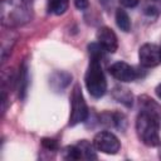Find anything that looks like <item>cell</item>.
Returning a JSON list of instances; mask_svg holds the SVG:
<instances>
[{
    "label": "cell",
    "instance_id": "cell-1",
    "mask_svg": "<svg viewBox=\"0 0 161 161\" xmlns=\"http://www.w3.org/2000/svg\"><path fill=\"white\" fill-rule=\"evenodd\" d=\"M33 0H1V23L6 28H18L33 18Z\"/></svg>",
    "mask_w": 161,
    "mask_h": 161
},
{
    "label": "cell",
    "instance_id": "cell-2",
    "mask_svg": "<svg viewBox=\"0 0 161 161\" xmlns=\"http://www.w3.org/2000/svg\"><path fill=\"white\" fill-rule=\"evenodd\" d=\"M136 131L140 140L146 146H158L160 145V118L141 111L136 119Z\"/></svg>",
    "mask_w": 161,
    "mask_h": 161
},
{
    "label": "cell",
    "instance_id": "cell-3",
    "mask_svg": "<svg viewBox=\"0 0 161 161\" xmlns=\"http://www.w3.org/2000/svg\"><path fill=\"white\" fill-rule=\"evenodd\" d=\"M89 65L86 72V87L91 96L94 98L102 97L107 91V80L104 73L102 70L101 59L102 57L98 55H89Z\"/></svg>",
    "mask_w": 161,
    "mask_h": 161
},
{
    "label": "cell",
    "instance_id": "cell-4",
    "mask_svg": "<svg viewBox=\"0 0 161 161\" xmlns=\"http://www.w3.org/2000/svg\"><path fill=\"white\" fill-rule=\"evenodd\" d=\"M72 109L69 117V125L75 126L80 122H84L88 117V107L83 98L79 86H75L72 92Z\"/></svg>",
    "mask_w": 161,
    "mask_h": 161
},
{
    "label": "cell",
    "instance_id": "cell-5",
    "mask_svg": "<svg viewBox=\"0 0 161 161\" xmlns=\"http://www.w3.org/2000/svg\"><path fill=\"white\" fill-rule=\"evenodd\" d=\"M93 145L98 151H101L103 153H107V155L117 153L119 151V147H121V143H119L118 138L112 132H108V131L98 132L94 136Z\"/></svg>",
    "mask_w": 161,
    "mask_h": 161
},
{
    "label": "cell",
    "instance_id": "cell-6",
    "mask_svg": "<svg viewBox=\"0 0 161 161\" xmlns=\"http://www.w3.org/2000/svg\"><path fill=\"white\" fill-rule=\"evenodd\" d=\"M138 59H140L141 65L145 68L156 67L161 62L160 47H157L156 44H151V43L143 44L138 50Z\"/></svg>",
    "mask_w": 161,
    "mask_h": 161
},
{
    "label": "cell",
    "instance_id": "cell-7",
    "mask_svg": "<svg viewBox=\"0 0 161 161\" xmlns=\"http://www.w3.org/2000/svg\"><path fill=\"white\" fill-rule=\"evenodd\" d=\"M109 73L113 78L121 82H132L138 77L137 70L125 62H116L112 64L109 67Z\"/></svg>",
    "mask_w": 161,
    "mask_h": 161
},
{
    "label": "cell",
    "instance_id": "cell-8",
    "mask_svg": "<svg viewBox=\"0 0 161 161\" xmlns=\"http://www.w3.org/2000/svg\"><path fill=\"white\" fill-rule=\"evenodd\" d=\"M97 40L98 44L103 48L104 52L114 53L118 48V40L114 31L107 26H102L97 31Z\"/></svg>",
    "mask_w": 161,
    "mask_h": 161
},
{
    "label": "cell",
    "instance_id": "cell-9",
    "mask_svg": "<svg viewBox=\"0 0 161 161\" xmlns=\"http://www.w3.org/2000/svg\"><path fill=\"white\" fill-rule=\"evenodd\" d=\"M140 104L142 107L141 111H145L147 113H151V114L161 118V106H158L153 99H151L148 97H142Z\"/></svg>",
    "mask_w": 161,
    "mask_h": 161
},
{
    "label": "cell",
    "instance_id": "cell-10",
    "mask_svg": "<svg viewBox=\"0 0 161 161\" xmlns=\"http://www.w3.org/2000/svg\"><path fill=\"white\" fill-rule=\"evenodd\" d=\"M69 0H48V10L52 14L60 15L68 9Z\"/></svg>",
    "mask_w": 161,
    "mask_h": 161
},
{
    "label": "cell",
    "instance_id": "cell-11",
    "mask_svg": "<svg viewBox=\"0 0 161 161\" xmlns=\"http://www.w3.org/2000/svg\"><path fill=\"white\" fill-rule=\"evenodd\" d=\"M116 23L117 26L123 31H130L131 29V20L128 14L123 9H117L116 11Z\"/></svg>",
    "mask_w": 161,
    "mask_h": 161
},
{
    "label": "cell",
    "instance_id": "cell-12",
    "mask_svg": "<svg viewBox=\"0 0 161 161\" xmlns=\"http://www.w3.org/2000/svg\"><path fill=\"white\" fill-rule=\"evenodd\" d=\"M143 13L148 16H157L161 14V0H146L143 4Z\"/></svg>",
    "mask_w": 161,
    "mask_h": 161
},
{
    "label": "cell",
    "instance_id": "cell-13",
    "mask_svg": "<svg viewBox=\"0 0 161 161\" xmlns=\"http://www.w3.org/2000/svg\"><path fill=\"white\" fill-rule=\"evenodd\" d=\"M77 146L79 147V150L82 152V158H86V160H96L97 158V155L94 153L93 147L88 141L82 140Z\"/></svg>",
    "mask_w": 161,
    "mask_h": 161
},
{
    "label": "cell",
    "instance_id": "cell-14",
    "mask_svg": "<svg viewBox=\"0 0 161 161\" xmlns=\"http://www.w3.org/2000/svg\"><path fill=\"white\" fill-rule=\"evenodd\" d=\"M63 157L67 160H79L82 158V152L78 146H68L63 151Z\"/></svg>",
    "mask_w": 161,
    "mask_h": 161
},
{
    "label": "cell",
    "instance_id": "cell-15",
    "mask_svg": "<svg viewBox=\"0 0 161 161\" xmlns=\"http://www.w3.org/2000/svg\"><path fill=\"white\" fill-rule=\"evenodd\" d=\"M114 97L118 99V102L125 103L126 106H131L132 104V94L128 92V89H116L114 91Z\"/></svg>",
    "mask_w": 161,
    "mask_h": 161
},
{
    "label": "cell",
    "instance_id": "cell-16",
    "mask_svg": "<svg viewBox=\"0 0 161 161\" xmlns=\"http://www.w3.org/2000/svg\"><path fill=\"white\" fill-rule=\"evenodd\" d=\"M28 69L25 68V65L21 67L20 69V77H19V83H20V97H24L25 96V92H26V84H28Z\"/></svg>",
    "mask_w": 161,
    "mask_h": 161
},
{
    "label": "cell",
    "instance_id": "cell-17",
    "mask_svg": "<svg viewBox=\"0 0 161 161\" xmlns=\"http://www.w3.org/2000/svg\"><path fill=\"white\" fill-rule=\"evenodd\" d=\"M42 143H43V146H44L47 150H50V151L58 148V143H57V141H55V140H52V138H43Z\"/></svg>",
    "mask_w": 161,
    "mask_h": 161
},
{
    "label": "cell",
    "instance_id": "cell-18",
    "mask_svg": "<svg viewBox=\"0 0 161 161\" xmlns=\"http://www.w3.org/2000/svg\"><path fill=\"white\" fill-rule=\"evenodd\" d=\"M140 0H119V4L125 8H135L136 5H138Z\"/></svg>",
    "mask_w": 161,
    "mask_h": 161
},
{
    "label": "cell",
    "instance_id": "cell-19",
    "mask_svg": "<svg viewBox=\"0 0 161 161\" xmlns=\"http://www.w3.org/2000/svg\"><path fill=\"white\" fill-rule=\"evenodd\" d=\"M74 5H75L77 9L83 10L88 6V0H74Z\"/></svg>",
    "mask_w": 161,
    "mask_h": 161
},
{
    "label": "cell",
    "instance_id": "cell-20",
    "mask_svg": "<svg viewBox=\"0 0 161 161\" xmlns=\"http://www.w3.org/2000/svg\"><path fill=\"white\" fill-rule=\"evenodd\" d=\"M156 94H157V97L161 99V83L156 87Z\"/></svg>",
    "mask_w": 161,
    "mask_h": 161
},
{
    "label": "cell",
    "instance_id": "cell-21",
    "mask_svg": "<svg viewBox=\"0 0 161 161\" xmlns=\"http://www.w3.org/2000/svg\"><path fill=\"white\" fill-rule=\"evenodd\" d=\"M111 1H112V0H99V3H101V4H103V5H107V4H108V3H111Z\"/></svg>",
    "mask_w": 161,
    "mask_h": 161
},
{
    "label": "cell",
    "instance_id": "cell-22",
    "mask_svg": "<svg viewBox=\"0 0 161 161\" xmlns=\"http://www.w3.org/2000/svg\"><path fill=\"white\" fill-rule=\"evenodd\" d=\"M158 156H160V158H161V145H160V150H158Z\"/></svg>",
    "mask_w": 161,
    "mask_h": 161
},
{
    "label": "cell",
    "instance_id": "cell-23",
    "mask_svg": "<svg viewBox=\"0 0 161 161\" xmlns=\"http://www.w3.org/2000/svg\"><path fill=\"white\" fill-rule=\"evenodd\" d=\"M160 57H161V47H160Z\"/></svg>",
    "mask_w": 161,
    "mask_h": 161
}]
</instances>
